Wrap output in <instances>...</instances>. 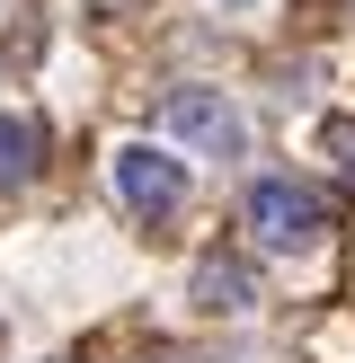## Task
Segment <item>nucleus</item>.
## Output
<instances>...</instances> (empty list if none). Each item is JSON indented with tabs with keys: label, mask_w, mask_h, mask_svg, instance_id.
I'll list each match as a JSON object with an SVG mask.
<instances>
[{
	"label": "nucleus",
	"mask_w": 355,
	"mask_h": 363,
	"mask_svg": "<svg viewBox=\"0 0 355 363\" xmlns=\"http://www.w3.org/2000/svg\"><path fill=\"white\" fill-rule=\"evenodd\" d=\"M116 204L133 213V222H169V213L187 204V160L151 151V142H124L116 151Z\"/></svg>",
	"instance_id": "1"
},
{
	"label": "nucleus",
	"mask_w": 355,
	"mask_h": 363,
	"mask_svg": "<svg viewBox=\"0 0 355 363\" xmlns=\"http://www.w3.org/2000/svg\"><path fill=\"white\" fill-rule=\"evenodd\" d=\"M240 213H248V230H258L266 248H311L320 230H329V204H320L311 186H293V177H258Z\"/></svg>",
	"instance_id": "2"
},
{
	"label": "nucleus",
	"mask_w": 355,
	"mask_h": 363,
	"mask_svg": "<svg viewBox=\"0 0 355 363\" xmlns=\"http://www.w3.org/2000/svg\"><path fill=\"white\" fill-rule=\"evenodd\" d=\"M160 124H169L187 151H213V160L240 151V106H231L222 89H169V98H160Z\"/></svg>",
	"instance_id": "3"
},
{
	"label": "nucleus",
	"mask_w": 355,
	"mask_h": 363,
	"mask_svg": "<svg viewBox=\"0 0 355 363\" xmlns=\"http://www.w3.org/2000/svg\"><path fill=\"white\" fill-rule=\"evenodd\" d=\"M187 293H195V311H248V301H258V284H248V266H231V257H204Z\"/></svg>",
	"instance_id": "4"
},
{
	"label": "nucleus",
	"mask_w": 355,
	"mask_h": 363,
	"mask_svg": "<svg viewBox=\"0 0 355 363\" xmlns=\"http://www.w3.org/2000/svg\"><path fill=\"white\" fill-rule=\"evenodd\" d=\"M36 160H45V133H36L27 116H0V186H27Z\"/></svg>",
	"instance_id": "5"
},
{
	"label": "nucleus",
	"mask_w": 355,
	"mask_h": 363,
	"mask_svg": "<svg viewBox=\"0 0 355 363\" xmlns=\"http://www.w3.org/2000/svg\"><path fill=\"white\" fill-rule=\"evenodd\" d=\"M320 142H329V160H337V177H346V186H355V124H329V133H320Z\"/></svg>",
	"instance_id": "6"
}]
</instances>
